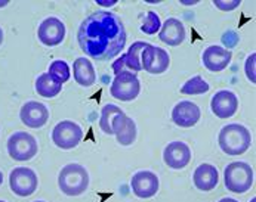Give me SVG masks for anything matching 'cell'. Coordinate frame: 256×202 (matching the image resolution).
Listing matches in <instances>:
<instances>
[{
  "label": "cell",
  "mask_w": 256,
  "mask_h": 202,
  "mask_svg": "<svg viewBox=\"0 0 256 202\" xmlns=\"http://www.w3.org/2000/svg\"><path fill=\"white\" fill-rule=\"evenodd\" d=\"M215 6H218L220 10H232L236 7L240 6V0H234V1H220V0H215L214 1Z\"/></svg>",
  "instance_id": "obj_28"
},
{
  "label": "cell",
  "mask_w": 256,
  "mask_h": 202,
  "mask_svg": "<svg viewBox=\"0 0 256 202\" xmlns=\"http://www.w3.org/2000/svg\"><path fill=\"white\" fill-rule=\"evenodd\" d=\"M208 92H209V83H206L200 75L192 77L181 87L182 95H203Z\"/></svg>",
  "instance_id": "obj_24"
},
{
  "label": "cell",
  "mask_w": 256,
  "mask_h": 202,
  "mask_svg": "<svg viewBox=\"0 0 256 202\" xmlns=\"http://www.w3.org/2000/svg\"><path fill=\"white\" fill-rule=\"evenodd\" d=\"M118 112H122V109H120L118 106L112 105V103H108V105H106V106L102 108V111H101V118H100V127H101V130H102L104 133L112 135V132H111V121H112V118H114Z\"/></svg>",
  "instance_id": "obj_25"
},
{
  "label": "cell",
  "mask_w": 256,
  "mask_h": 202,
  "mask_svg": "<svg viewBox=\"0 0 256 202\" xmlns=\"http://www.w3.org/2000/svg\"><path fill=\"white\" fill-rule=\"evenodd\" d=\"M111 132L116 136V140L123 146H129L136 140V124L123 111L112 118Z\"/></svg>",
  "instance_id": "obj_11"
},
{
  "label": "cell",
  "mask_w": 256,
  "mask_h": 202,
  "mask_svg": "<svg viewBox=\"0 0 256 202\" xmlns=\"http://www.w3.org/2000/svg\"><path fill=\"white\" fill-rule=\"evenodd\" d=\"M203 65L212 72H220L230 65L232 53L222 46H209L203 52Z\"/></svg>",
  "instance_id": "obj_17"
},
{
  "label": "cell",
  "mask_w": 256,
  "mask_h": 202,
  "mask_svg": "<svg viewBox=\"0 0 256 202\" xmlns=\"http://www.w3.org/2000/svg\"><path fill=\"white\" fill-rule=\"evenodd\" d=\"M192 182L198 191L209 192L216 188V185L220 182V173H218L216 167L212 164H202L194 171Z\"/></svg>",
  "instance_id": "obj_18"
},
{
  "label": "cell",
  "mask_w": 256,
  "mask_h": 202,
  "mask_svg": "<svg viewBox=\"0 0 256 202\" xmlns=\"http://www.w3.org/2000/svg\"><path fill=\"white\" fill-rule=\"evenodd\" d=\"M222 41L225 43V46L232 47V46H236V44H237V41H238V35L234 33V31H228V33L222 35Z\"/></svg>",
  "instance_id": "obj_29"
},
{
  "label": "cell",
  "mask_w": 256,
  "mask_h": 202,
  "mask_svg": "<svg viewBox=\"0 0 256 202\" xmlns=\"http://www.w3.org/2000/svg\"><path fill=\"white\" fill-rule=\"evenodd\" d=\"M146 44L148 43H146V41H136L124 53L126 55V62H128V67H129L130 72L136 74V72L142 71V68H141V52H142V49L146 47Z\"/></svg>",
  "instance_id": "obj_22"
},
{
  "label": "cell",
  "mask_w": 256,
  "mask_h": 202,
  "mask_svg": "<svg viewBox=\"0 0 256 202\" xmlns=\"http://www.w3.org/2000/svg\"><path fill=\"white\" fill-rule=\"evenodd\" d=\"M82 139H83V130L80 129L77 123L70 121V120L58 123L52 132L54 143L60 149H64V151L76 148L82 142Z\"/></svg>",
  "instance_id": "obj_8"
},
{
  "label": "cell",
  "mask_w": 256,
  "mask_h": 202,
  "mask_svg": "<svg viewBox=\"0 0 256 202\" xmlns=\"http://www.w3.org/2000/svg\"><path fill=\"white\" fill-rule=\"evenodd\" d=\"M36 202H44V201H36Z\"/></svg>",
  "instance_id": "obj_35"
},
{
  "label": "cell",
  "mask_w": 256,
  "mask_h": 202,
  "mask_svg": "<svg viewBox=\"0 0 256 202\" xmlns=\"http://www.w3.org/2000/svg\"><path fill=\"white\" fill-rule=\"evenodd\" d=\"M20 118H21V121L27 127H30V129H40V127H43L48 123V120H49V111L40 102H26L21 106Z\"/></svg>",
  "instance_id": "obj_13"
},
{
  "label": "cell",
  "mask_w": 256,
  "mask_h": 202,
  "mask_svg": "<svg viewBox=\"0 0 256 202\" xmlns=\"http://www.w3.org/2000/svg\"><path fill=\"white\" fill-rule=\"evenodd\" d=\"M6 4H8V1H6V0H3V1H0V7H2V6H6Z\"/></svg>",
  "instance_id": "obj_33"
},
{
  "label": "cell",
  "mask_w": 256,
  "mask_h": 202,
  "mask_svg": "<svg viewBox=\"0 0 256 202\" xmlns=\"http://www.w3.org/2000/svg\"><path fill=\"white\" fill-rule=\"evenodd\" d=\"M77 41L84 55L96 61H110L118 56L126 46L123 21L112 12H94L80 24Z\"/></svg>",
  "instance_id": "obj_1"
},
{
  "label": "cell",
  "mask_w": 256,
  "mask_h": 202,
  "mask_svg": "<svg viewBox=\"0 0 256 202\" xmlns=\"http://www.w3.org/2000/svg\"><path fill=\"white\" fill-rule=\"evenodd\" d=\"M220 148L226 155H242L244 154L252 143L250 132L242 124H228L222 127L218 136Z\"/></svg>",
  "instance_id": "obj_2"
},
{
  "label": "cell",
  "mask_w": 256,
  "mask_h": 202,
  "mask_svg": "<svg viewBox=\"0 0 256 202\" xmlns=\"http://www.w3.org/2000/svg\"><path fill=\"white\" fill-rule=\"evenodd\" d=\"M170 65L169 53L157 46L146 44L141 52V68L150 74H163Z\"/></svg>",
  "instance_id": "obj_9"
},
{
  "label": "cell",
  "mask_w": 256,
  "mask_h": 202,
  "mask_svg": "<svg viewBox=\"0 0 256 202\" xmlns=\"http://www.w3.org/2000/svg\"><path fill=\"white\" fill-rule=\"evenodd\" d=\"M48 74H49L58 84H61V86H62L64 83H67V81L70 80V75H72L68 64H67L66 61H61V59H56V61H54V62L49 65Z\"/></svg>",
  "instance_id": "obj_23"
},
{
  "label": "cell",
  "mask_w": 256,
  "mask_h": 202,
  "mask_svg": "<svg viewBox=\"0 0 256 202\" xmlns=\"http://www.w3.org/2000/svg\"><path fill=\"white\" fill-rule=\"evenodd\" d=\"M220 202H238V201H236V200H232V198H222Z\"/></svg>",
  "instance_id": "obj_31"
},
{
  "label": "cell",
  "mask_w": 256,
  "mask_h": 202,
  "mask_svg": "<svg viewBox=\"0 0 256 202\" xmlns=\"http://www.w3.org/2000/svg\"><path fill=\"white\" fill-rule=\"evenodd\" d=\"M38 151L34 136L26 132H16L8 139V154L14 161H30Z\"/></svg>",
  "instance_id": "obj_5"
},
{
  "label": "cell",
  "mask_w": 256,
  "mask_h": 202,
  "mask_svg": "<svg viewBox=\"0 0 256 202\" xmlns=\"http://www.w3.org/2000/svg\"><path fill=\"white\" fill-rule=\"evenodd\" d=\"M114 3H116L114 0H112V1H101V0H100V1H98V4H102V6H111V4H114Z\"/></svg>",
  "instance_id": "obj_30"
},
{
  "label": "cell",
  "mask_w": 256,
  "mask_h": 202,
  "mask_svg": "<svg viewBox=\"0 0 256 202\" xmlns=\"http://www.w3.org/2000/svg\"><path fill=\"white\" fill-rule=\"evenodd\" d=\"M2 43H3V30L0 28V46H2Z\"/></svg>",
  "instance_id": "obj_32"
},
{
  "label": "cell",
  "mask_w": 256,
  "mask_h": 202,
  "mask_svg": "<svg viewBox=\"0 0 256 202\" xmlns=\"http://www.w3.org/2000/svg\"><path fill=\"white\" fill-rule=\"evenodd\" d=\"M2 183H3V174H2V171H0V186H2Z\"/></svg>",
  "instance_id": "obj_34"
},
{
  "label": "cell",
  "mask_w": 256,
  "mask_h": 202,
  "mask_svg": "<svg viewBox=\"0 0 256 202\" xmlns=\"http://www.w3.org/2000/svg\"><path fill=\"white\" fill-rule=\"evenodd\" d=\"M37 37L40 43H43L44 46H49V47L58 46L62 43L66 37V25L61 19L55 16H49L43 19L42 24L38 25Z\"/></svg>",
  "instance_id": "obj_10"
},
{
  "label": "cell",
  "mask_w": 256,
  "mask_h": 202,
  "mask_svg": "<svg viewBox=\"0 0 256 202\" xmlns=\"http://www.w3.org/2000/svg\"><path fill=\"white\" fill-rule=\"evenodd\" d=\"M58 186L67 197H78L89 188V173L80 164H68L58 176Z\"/></svg>",
  "instance_id": "obj_3"
},
{
  "label": "cell",
  "mask_w": 256,
  "mask_h": 202,
  "mask_svg": "<svg viewBox=\"0 0 256 202\" xmlns=\"http://www.w3.org/2000/svg\"><path fill=\"white\" fill-rule=\"evenodd\" d=\"M160 28H162L160 16H158L156 12L150 10V12L146 13V19H144V22H142V25H141V31L148 34V35H152V34L158 33V31H160Z\"/></svg>",
  "instance_id": "obj_26"
},
{
  "label": "cell",
  "mask_w": 256,
  "mask_h": 202,
  "mask_svg": "<svg viewBox=\"0 0 256 202\" xmlns=\"http://www.w3.org/2000/svg\"><path fill=\"white\" fill-rule=\"evenodd\" d=\"M200 114V108L194 102L182 101L172 109V121L182 129H188L198 123Z\"/></svg>",
  "instance_id": "obj_15"
},
{
  "label": "cell",
  "mask_w": 256,
  "mask_h": 202,
  "mask_svg": "<svg viewBox=\"0 0 256 202\" xmlns=\"http://www.w3.org/2000/svg\"><path fill=\"white\" fill-rule=\"evenodd\" d=\"M163 161L168 167L181 170L186 167L191 161V149L184 142H172L164 148Z\"/></svg>",
  "instance_id": "obj_14"
},
{
  "label": "cell",
  "mask_w": 256,
  "mask_h": 202,
  "mask_svg": "<svg viewBox=\"0 0 256 202\" xmlns=\"http://www.w3.org/2000/svg\"><path fill=\"white\" fill-rule=\"evenodd\" d=\"M0 202H4V201H0Z\"/></svg>",
  "instance_id": "obj_36"
},
{
  "label": "cell",
  "mask_w": 256,
  "mask_h": 202,
  "mask_svg": "<svg viewBox=\"0 0 256 202\" xmlns=\"http://www.w3.org/2000/svg\"><path fill=\"white\" fill-rule=\"evenodd\" d=\"M210 109L218 118H230L238 109V99L230 90H220L210 101Z\"/></svg>",
  "instance_id": "obj_16"
},
{
  "label": "cell",
  "mask_w": 256,
  "mask_h": 202,
  "mask_svg": "<svg viewBox=\"0 0 256 202\" xmlns=\"http://www.w3.org/2000/svg\"><path fill=\"white\" fill-rule=\"evenodd\" d=\"M38 186L37 174L32 169L16 167L9 174V188L18 197H30L36 192Z\"/></svg>",
  "instance_id": "obj_7"
},
{
  "label": "cell",
  "mask_w": 256,
  "mask_h": 202,
  "mask_svg": "<svg viewBox=\"0 0 256 202\" xmlns=\"http://www.w3.org/2000/svg\"><path fill=\"white\" fill-rule=\"evenodd\" d=\"M73 75L77 84L90 87L96 81V72L88 58H77L73 64Z\"/></svg>",
  "instance_id": "obj_20"
},
{
  "label": "cell",
  "mask_w": 256,
  "mask_h": 202,
  "mask_svg": "<svg viewBox=\"0 0 256 202\" xmlns=\"http://www.w3.org/2000/svg\"><path fill=\"white\" fill-rule=\"evenodd\" d=\"M141 92V83L135 72H120L114 77L111 83L110 93L114 99L122 102H130L138 98Z\"/></svg>",
  "instance_id": "obj_6"
},
{
  "label": "cell",
  "mask_w": 256,
  "mask_h": 202,
  "mask_svg": "<svg viewBox=\"0 0 256 202\" xmlns=\"http://www.w3.org/2000/svg\"><path fill=\"white\" fill-rule=\"evenodd\" d=\"M158 38L168 46H180L185 40V27L176 18H169L164 21L158 31Z\"/></svg>",
  "instance_id": "obj_19"
},
{
  "label": "cell",
  "mask_w": 256,
  "mask_h": 202,
  "mask_svg": "<svg viewBox=\"0 0 256 202\" xmlns=\"http://www.w3.org/2000/svg\"><path fill=\"white\" fill-rule=\"evenodd\" d=\"M255 61H256V55L252 53L248 59H246V65H244V71H246V75L249 78L250 83H256V75H255Z\"/></svg>",
  "instance_id": "obj_27"
},
{
  "label": "cell",
  "mask_w": 256,
  "mask_h": 202,
  "mask_svg": "<svg viewBox=\"0 0 256 202\" xmlns=\"http://www.w3.org/2000/svg\"><path fill=\"white\" fill-rule=\"evenodd\" d=\"M132 192L138 198H151L158 192V177L152 171H138L132 176L130 180Z\"/></svg>",
  "instance_id": "obj_12"
},
{
  "label": "cell",
  "mask_w": 256,
  "mask_h": 202,
  "mask_svg": "<svg viewBox=\"0 0 256 202\" xmlns=\"http://www.w3.org/2000/svg\"><path fill=\"white\" fill-rule=\"evenodd\" d=\"M225 188L232 194H244L254 185V170L249 164L237 161L231 163L224 171Z\"/></svg>",
  "instance_id": "obj_4"
},
{
  "label": "cell",
  "mask_w": 256,
  "mask_h": 202,
  "mask_svg": "<svg viewBox=\"0 0 256 202\" xmlns=\"http://www.w3.org/2000/svg\"><path fill=\"white\" fill-rule=\"evenodd\" d=\"M62 90V86L58 84L48 72L40 74L36 80V92L43 96V98H55L56 95H60Z\"/></svg>",
  "instance_id": "obj_21"
}]
</instances>
